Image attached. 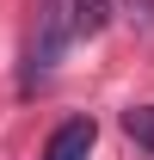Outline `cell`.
I'll return each mask as SVG.
<instances>
[{
    "label": "cell",
    "mask_w": 154,
    "mask_h": 160,
    "mask_svg": "<svg viewBox=\"0 0 154 160\" xmlns=\"http://www.w3.org/2000/svg\"><path fill=\"white\" fill-rule=\"evenodd\" d=\"M123 129H130L142 148H154V105H136V111H123Z\"/></svg>",
    "instance_id": "3"
},
{
    "label": "cell",
    "mask_w": 154,
    "mask_h": 160,
    "mask_svg": "<svg viewBox=\"0 0 154 160\" xmlns=\"http://www.w3.org/2000/svg\"><path fill=\"white\" fill-rule=\"evenodd\" d=\"M142 12H148V25H154V0H142Z\"/></svg>",
    "instance_id": "4"
},
{
    "label": "cell",
    "mask_w": 154,
    "mask_h": 160,
    "mask_svg": "<svg viewBox=\"0 0 154 160\" xmlns=\"http://www.w3.org/2000/svg\"><path fill=\"white\" fill-rule=\"evenodd\" d=\"M93 117H68V123H56V136L43 142V160H86L93 154Z\"/></svg>",
    "instance_id": "1"
},
{
    "label": "cell",
    "mask_w": 154,
    "mask_h": 160,
    "mask_svg": "<svg viewBox=\"0 0 154 160\" xmlns=\"http://www.w3.org/2000/svg\"><path fill=\"white\" fill-rule=\"evenodd\" d=\"M111 6L117 0H68V19H74V37H99L111 25Z\"/></svg>",
    "instance_id": "2"
}]
</instances>
